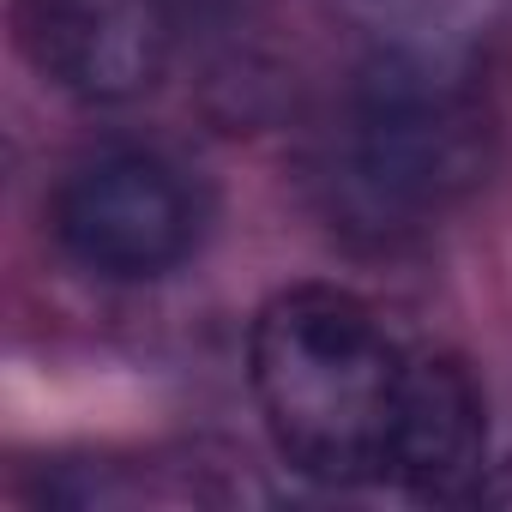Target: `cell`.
<instances>
[{
  "instance_id": "6da1fadb",
  "label": "cell",
  "mask_w": 512,
  "mask_h": 512,
  "mask_svg": "<svg viewBox=\"0 0 512 512\" xmlns=\"http://www.w3.org/2000/svg\"><path fill=\"white\" fill-rule=\"evenodd\" d=\"M488 169V109L470 73L434 49H380L326 139L332 217L368 241L440 223Z\"/></svg>"
},
{
  "instance_id": "7a4b0ae2",
  "label": "cell",
  "mask_w": 512,
  "mask_h": 512,
  "mask_svg": "<svg viewBox=\"0 0 512 512\" xmlns=\"http://www.w3.org/2000/svg\"><path fill=\"white\" fill-rule=\"evenodd\" d=\"M253 398L272 446L314 482L386 476L404 356L386 326L332 284L284 290L260 308L247 344Z\"/></svg>"
},
{
  "instance_id": "3957f363",
  "label": "cell",
  "mask_w": 512,
  "mask_h": 512,
  "mask_svg": "<svg viewBox=\"0 0 512 512\" xmlns=\"http://www.w3.org/2000/svg\"><path fill=\"white\" fill-rule=\"evenodd\" d=\"M55 241L97 278H169L199 241V199L157 151H97L67 169L49 205Z\"/></svg>"
},
{
  "instance_id": "277c9868",
  "label": "cell",
  "mask_w": 512,
  "mask_h": 512,
  "mask_svg": "<svg viewBox=\"0 0 512 512\" xmlns=\"http://www.w3.org/2000/svg\"><path fill=\"white\" fill-rule=\"evenodd\" d=\"M19 43L43 79L85 103H127L163 67L151 0H19Z\"/></svg>"
},
{
  "instance_id": "5b68a950",
  "label": "cell",
  "mask_w": 512,
  "mask_h": 512,
  "mask_svg": "<svg viewBox=\"0 0 512 512\" xmlns=\"http://www.w3.org/2000/svg\"><path fill=\"white\" fill-rule=\"evenodd\" d=\"M482 464H488V422L470 368L452 356L404 362L386 476L422 500H476Z\"/></svg>"
},
{
  "instance_id": "8992f818",
  "label": "cell",
  "mask_w": 512,
  "mask_h": 512,
  "mask_svg": "<svg viewBox=\"0 0 512 512\" xmlns=\"http://www.w3.org/2000/svg\"><path fill=\"white\" fill-rule=\"evenodd\" d=\"M476 500H494V506H512V464H500V476H488L476 488Z\"/></svg>"
}]
</instances>
